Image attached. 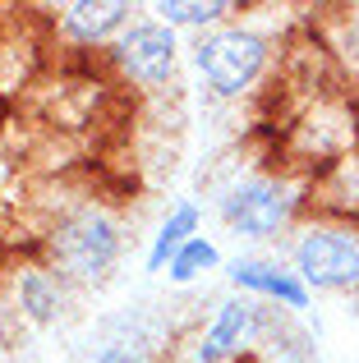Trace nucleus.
Masks as SVG:
<instances>
[{
    "label": "nucleus",
    "instance_id": "obj_8",
    "mask_svg": "<svg viewBox=\"0 0 359 363\" xmlns=\"http://www.w3.org/2000/svg\"><path fill=\"white\" fill-rule=\"evenodd\" d=\"M231 276H235V285H249V290L277 294V299H286L290 308H304V303H309L304 285H299L295 276L277 272V267H258V262H235V267H231Z\"/></svg>",
    "mask_w": 359,
    "mask_h": 363
},
{
    "label": "nucleus",
    "instance_id": "obj_13",
    "mask_svg": "<svg viewBox=\"0 0 359 363\" xmlns=\"http://www.w3.org/2000/svg\"><path fill=\"white\" fill-rule=\"evenodd\" d=\"M0 345H5V308H0Z\"/></svg>",
    "mask_w": 359,
    "mask_h": 363
},
{
    "label": "nucleus",
    "instance_id": "obj_7",
    "mask_svg": "<svg viewBox=\"0 0 359 363\" xmlns=\"http://www.w3.org/2000/svg\"><path fill=\"white\" fill-rule=\"evenodd\" d=\"M244 327H249V308L244 303H226L221 313H216L212 331L203 336V345H198V363H221L235 354V345H240Z\"/></svg>",
    "mask_w": 359,
    "mask_h": 363
},
{
    "label": "nucleus",
    "instance_id": "obj_5",
    "mask_svg": "<svg viewBox=\"0 0 359 363\" xmlns=\"http://www.w3.org/2000/svg\"><path fill=\"white\" fill-rule=\"evenodd\" d=\"M116 60H120V69H125L129 79L148 83V88H153V83H166L171 69H175V37H171V28L134 23L116 42Z\"/></svg>",
    "mask_w": 359,
    "mask_h": 363
},
{
    "label": "nucleus",
    "instance_id": "obj_10",
    "mask_svg": "<svg viewBox=\"0 0 359 363\" xmlns=\"http://www.w3.org/2000/svg\"><path fill=\"white\" fill-rule=\"evenodd\" d=\"M194 225H198V212H194V207H180L171 221L162 225V235H157L153 253H148V267L157 272V267H162L166 257L175 262V257H180V248H184V244H189V235H194Z\"/></svg>",
    "mask_w": 359,
    "mask_h": 363
},
{
    "label": "nucleus",
    "instance_id": "obj_3",
    "mask_svg": "<svg viewBox=\"0 0 359 363\" xmlns=\"http://www.w3.org/2000/svg\"><path fill=\"white\" fill-rule=\"evenodd\" d=\"M203 79L212 83L216 92H240L253 83V74L263 69V37L240 33V28H226V33L198 42L194 51Z\"/></svg>",
    "mask_w": 359,
    "mask_h": 363
},
{
    "label": "nucleus",
    "instance_id": "obj_9",
    "mask_svg": "<svg viewBox=\"0 0 359 363\" xmlns=\"http://www.w3.org/2000/svg\"><path fill=\"white\" fill-rule=\"evenodd\" d=\"M60 303H65V290H60L55 276H46V272H23L18 276V308H23L33 322H55L60 318Z\"/></svg>",
    "mask_w": 359,
    "mask_h": 363
},
{
    "label": "nucleus",
    "instance_id": "obj_6",
    "mask_svg": "<svg viewBox=\"0 0 359 363\" xmlns=\"http://www.w3.org/2000/svg\"><path fill=\"white\" fill-rule=\"evenodd\" d=\"M129 14L125 0H101V5H70V14H65V33L79 37V42H97V37H106L111 28H120Z\"/></svg>",
    "mask_w": 359,
    "mask_h": 363
},
{
    "label": "nucleus",
    "instance_id": "obj_12",
    "mask_svg": "<svg viewBox=\"0 0 359 363\" xmlns=\"http://www.w3.org/2000/svg\"><path fill=\"white\" fill-rule=\"evenodd\" d=\"M231 5H221V0H212V5H157V14H166V23H212V18H221Z\"/></svg>",
    "mask_w": 359,
    "mask_h": 363
},
{
    "label": "nucleus",
    "instance_id": "obj_1",
    "mask_svg": "<svg viewBox=\"0 0 359 363\" xmlns=\"http://www.w3.org/2000/svg\"><path fill=\"white\" fill-rule=\"evenodd\" d=\"M51 248H55V262L65 267V276H74V281H97V276L116 262L120 240H116V225H111L106 216L83 212V216H74V221H65L60 230H55Z\"/></svg>",
    "mask_w": 359,
    "mask_h": 363
},
{
    "label": "nucleus",
    "instance_id": "obj_2",
    "mask_svg": "<svg viewBox=\"0 0 359 363\" xmlns=\"http://www.w3.org/2000/svg\"><path fill=\"white\" fill-rule=\"evenodd\" d=\"M295 262L318 290H359V240L350 230H309L295 248Z\"/></svg>",
    "mask_w": 359,
    "mask_h": 363
},
{
    "label": "nucleus",
    "instance_id": "obj_4",
    "mask_svg": "<svg viewBox=\"0 0 359 363\" xmlns=\"http://www.w3.org/2000/svg\"><path fill=\"white\" fill-rule=\"evenodd\" d=\"M290 207H295V198L277 179H249V184H240L226 198V221L240 235H272L286 225Z\"/></svg>",
    "mask_w": 359,
    "mask_h": 363
},
{
    "label": "nucleus",
    "instance_id": "obj_11",
    "mask_svg": "<svg viewBox=\"0 0 359 363\" xmlns=\"http://www.w3.org/2000/svg\"><path fill=\"white\" fill-rule=\"evenodd\" d=\"M212 262H216V248H212V244H203V240H189L184 248H180V257L171 262V276H175V281H189V276L207 272Z\"/></svg>",
    "mask_w": 359,
    "mask_h": 363
}]
</instances>
